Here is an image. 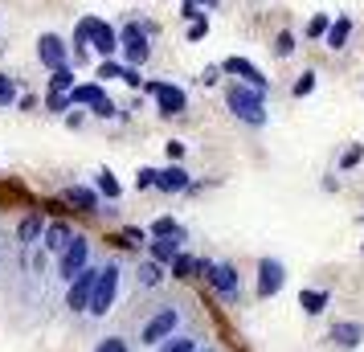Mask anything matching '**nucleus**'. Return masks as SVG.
Listing matches in <instances>:
<instances>
[{"instance_id": "f704fd0d", "label": "nucleus", "mask_w": 364, "mask_h": 352, "mask_svg": "<svg viewBox=\"0 0 364 352\" xmlns=\"http://www.w3.org/2000/svg\"><path fill=\"white\" fill-rule=\"evenodd\" d=\"M90 111H95L99 119H119V107H115L111 99H107V95H102V99L95 102V107H90Z\"/></svg>"}, {"instance_id": "4be33fe9", "label": "nucleus", "mask_w": 364, "mask_h": 352, "mask_svg": "<svg viewBox=\"0 0 364 352\" xmlns=\"http://www.w3.org/2000/svg\"><path fill=\"white\" fill-rule=\"evenodd\" d=\"M331 303L328 291H299V307L307 311V316H323V307Z\"/></svg>"}, {"instance_id": "412c9836", "label": "nucleus", "mask_w": 364, "mask_h": 352, "mask_svg": "<svg viewBox=\"0 0 364 352\" xmlns=\"http://www.w3.org/2000/svg\"><path fill=\"white\" fill-rule=\"evenodd\" d=\"M37 238H41V213H29V218L21 221V230H17L21 250H29V246H37Z\"/></svg>"}, {"instance_id": "bb28decb", "label": "nucleus", "mask_w": 364, "mask_h": 352, "mask_svg": "<svg viewBox=\"0 0 364 352\" xmlns=\"http://www.w3.org/2000/svg\"><path fill=\"white\" fill-rule=\"evenodd\" d=\"M193 274H197V258L181 250L176 258H172V279H193Z\"/></svg>"}, {"instance_id": "49530a36", "label": "nucleus", "mask_w": 364, "mask_h": 352, "mask_svg": "<svg viewBox=\"0 0 364 352\" xmlns=\"http://www.w3.org/2000/svg\"><path fill=\"white\" fill-rule=\"evenodd\" d=\"M193 4H200V9H217L221 0H193Z\"/></svg>"}, {"instance_id": "473e14b6", "label": "nucleus", "mask_w": 364, "mask_h": 352, "mask_svg": "<svg viewBox=\"0 0 364 352\" xmlns=\"http://www.w3.org/2000/svg\"><path fill=\"white\" fill-rule=\"evenodd\" d=\"M188 41H205V37H209V17H205V13H200L197 21H188Z\"/></svg>"}, {"instance_id": "39448f33", "label": "nucleus", "mask_w": 364, "mask_h": 352, "mask_svg": "<svg viewBox=\"0 0 364 352\" xmlns=\"http://www.w3.org/2000/svg\"><path fill=\"white\" fill-rule=\"evenodd\" d=\"M144 90H148L151 99H156V111L160 115H184L188 111V95H184L181 86H172V82H144Z\"/></svg>"}, {"instance_id": "aec40b11", "label": "nucleus", "mask_w": 364, "mask_h": 352, "mask_svg": "<svg viewBox=\"0 0 364 352\" xmlns=\"http://www.w3.org/2000/svg\"><path fill=\"white\" fill-rule=\"evenodd\" d=\"M99 25H102L99 17H82V21H78V29H74V58H82V53H86V46H90V37H95Z\"/></svg>"}, {"instance_id": "7c9ffc66", "label": "nucleus", "mask_w": 364, "mask_h": 352, "mask_svg": "<svg viewBox=\"0 0 364 352\" xmlns=\"http://www.w3.org/2000/svg\"><path fill=\"white\" fill-rule=\"evenodd\" d=\"M291 53H295V33L282 29V33L274 37V58H291Z\"/></svg>"}, {"instance_id": "9b49d317", "label": "nucleus", "mask_w": 364, "mask_h": 352, "mask_svg": "<svg viewBox=\"0 0 364 352\" xmlns=\"http://www.w3.org/2000/svg\"><path fill=\"white\" fill-rule=\"evenodd\" d=\"M282 283H287V267H282L279 258H262V262H258V299L279 295Z\"/></svg>"}, {"instance_id": "cd10ccee", "label": "nucleus", "mask_w": 364, "mask_h": 352, "mask_svg": "<svg viewBox=\"0 0 364 352\" xmlns=\"http://www.w3.org/2000/svg\"><path fill=\"white\" fill-rule=\"evenodd\" d=\"M193 348H197V336H168L160 344V352H193Z\"/></svg>"}, {"instance_id": "37998d69", "label": "nucleus", "mask_w": 364, "mask_h": 352, "mask_svg": "<svg viewBox=\"0 0 364 352\" xmlns=\"http://www.w3.org/2000/svg\"><path fill=\"white\" fill-rule=\"evenodd\" d=\"M164 151H168V160L176 164V160L184 156V144H181V139H168V144H164Z\"/></svg>"}, {"instance_id": "4c0bfd02", "label": "nucleus", "mask_w": 364, "mask_h": 352, "mask_svg": "<svg viewBox=\"0 0 364 352\" xmlns=\"http://www.w3.org/2000/svg\"><path fill=\"white\" fill-rule=\"evenodd\" d=\"M360 156H364V144H352V148L344 151V160H340V168H356V164H360Z\"/></svg>"}, {"instance_id": "6ab92c4d", "label": "nucleus", "mask_w": 364, "mask_h": 352, "mask_svg": "<svg viewBox=\"0 0 364 352\" xmlns=\"http://www.w3.org/2000/svg\"><path fill=\"white\" fill-rule=\"evenodd\" d=\"M90 46H95L102 58H115V53H119V33L107 25V21H102L99 29H95V37H90Z\"/></svg>"}, {"instance_id": "ddd939ff", "label": "nucleus", "mask_w": 364, "mask_h": 352, "mask_svg": "<svg viewBox=\"0 0 364 352\" xmlns=\"http://www.w3.org/2000/svg\"><path fill=\"white\" fill-rule=\"evenodd\" d=\"M331 344H340V348H356L364 340V324H356V319H336L331 324V332H328Z\"/></svg>"}, {"instance_id": "de8ad7c7", "label": "nucleus", "mask_w": 364, "mask_h": 352, "mask_svg": "<svg viewBox=\"0 0 364 352\" xmlns=\"http://www.w3.org/2000/svg\"><path fill=\"white\" fill-rule=\"evenodd\" d=\"M193 352H213V348H193Z\"/></svg>"}, {"instance_id": "f03ea898", "label": "nucleus", "mask_w": 364, "mask_h": 352, "mask_svg": "<svg viewBox=\"0 0 364 352\" xmlns=\"http://www.w3.org/2000/svg\"><path fill=\"white\" fill-rule=\"evenodd\" d=\"M156 33V25H139V21H127L119 29V50H123V66H144L148 62V37Z\"/></svg>"}, {"instance_id": "c756f323", "label": "nucleus", "mask_w": 364, "mask_h": 352, "mask_svg": "<svg viewBox=\"0 0 364 352\" xmlns=\"http://www.w3.org/2000/svg\"><path fill=\"white\" fill-rule=\"evenodd\" d=\"M119 74H123V62H115V58H102L99 70H95L99 82H111V78H119Z\"/></svg>"}, {"instance_id": "393cba45", "label": "nucleus", "mask_w": 364, "mask_h": 352, "mask_svg": "<svg viewBox=\"0 0 364 352\" xmlns=\"http://www.w3.org/2000/svg\"><path fill=\"white\" fill-rule=\"evenodd\" d=\"M148 234L151 238H184V230H181V221H176V218H156Z\"/></svg>"}, {"instance_id": "7ed1b4c3", "label": "nucleus", "mask_w": 364, "mask_h": 352, "mask_svg": "<svg viewBox=\"0 0 364 352\" xmlns=\"http://www.w3.org/2000/svg\"><path fill=\"white\" fill-rule=\"evenodd\" d=\"M115 295H119V267H115V262H107V267H99V279H95V291H90L86 311H90L95 319H102L107 311H111Z\"/></svg>"}, {"instance_id": "e433bc0d", "label": "nucleus", "mask_w": 364, "mask_h": 352, "mask_svg": "<svg viewBox=\"0 0 364 352\" xmlns=\"http://www.w3.org/2000/svg\"><path fill=\"white\" fill-rule=\"evenodd\" d=\"M95 352H127V340H123V336H107Z\"/></svg>"}, {"instance_id": "b1692460", "label": "nucleus", "mask_w": 364, "mask_h": 352, "mask_svg": "<svg viewBox=\"0 0 364 352\" xmlns=\"http://www.w3.org/2000/svg\"><path fill=\"white\" fill-rule=\"evenodd\" d=\"M95 188H99L102 197H107V201H119V193H123V188H119V181H115V172H111V168H102L99 176H95Z\"/></svg>"}, {"instance_id": "f257e3e1", "label": "nucleus", "mask_w": 364, "mask_h": 352, "mask_svg": "<svg viewBox=\"0 0 364 352\" xmlns=\"http://www.w3.org/2000/svg\"><path fill=\"white\" fill-rule=\"evenodd\" d=\"M225 107H230L242 123H250V127H262V123H266L262 95H258L254 86H246V82H230V86H225Z\"/></svg>"}, {"instance_id": "c85d7f7f", "label": "nucleus", "mask_w": 364, "mask_h": 352, "mask_svg": "<svg viewBox=\"0 0 364 352\" xmlns=\"http://www.w3.org/2000/svg\"><path fill=\"white\" fill-rule=\"evenodd\" d=\"M13 102H17V78L0 74V107H13Z\"/></svg>"}, {"instance_id": "72a5a7b5", "label": "nucleus", "mask_w": 364, "mask_h": 352, "mask_svg": "<svg viewBox=\"0 0 364 352\" xmlns=\"http://www.w3.org/2000/svg\"><path fill=\"white\" fill-rule=\"evenodd\" d=\"M328 25H331L328 13H315V17L307 21V37H323V33H328Z\"/></svg>"}, {"instance_id": "423d86ee", "label": "nucleus", "mask_w": 364, "mask_h": 352, "mask_svg": "<svg viewBox=\"0 0 364 352\" xmlns=\"http://www.w3.org/2000/svg\"><path fill=\"white\" fill-rule=\"evenodd\" d=\"M86 262H90V242H86L82 234H74V238H70V246L58 254V279H62V283H70V279H74Z\"/></svg>"}, {"instance_id": "0eeeda50", "label": "nucleus", "mask_w": 364, "mask_h": 352, "mask_svg": "<svg viewBox=\"0 0 364 352\" xmlns=\"http://www.w3.org/2000/svg\"><path fill=\"white\" fill-rule=\"evenodd\" d=\"M221 74H230L233 82H246V86H254V90H258V95H266V90H270V82H266V74L258 66H254V62H250V58H237V53H233V58H225V62H221Z\"/></svg>"}, {"instance_id": "c03bdc74", "label": "nucleus", "mask_w": 364, "mask_h": 352, "mask_svg": "<svg viewBox=\"0 0 364 352\" xmlns=\"http://www.w3.org/2000/svg\"><path fill=\"white\" fill-rule=\"evenodd\" d=\"M217 78H221V70H217V66H205V70H200V78H197V82H200V86H213Z\"/></svg>"}, {"instance_id": "a18cd8bd", "label": "nucleus", "mask_w": 364, "mask_h": 352, "mask_svg": "<svg viewBox=\"0 0 364 352\" xmlns=\"http://www.w3.org/2000/svg\"><path fill=\"white\" fill-rule=\"evenodd\" d=\"M66 127H82V111H66Z\"/></svg>"}, {"instance_id": "6e6552de", "label": "nucleus", "mask_w": 364, "mask_h": 352, "mask_svg": "<svg viewBox=\"0 0 364 352\" xmlns=\"http://www.w3.org/2000/svg\"><path fill=\"white\" fill-rule=\"evenodd\" d=\"M95 279H99V267H82L66 283V307H70V311H86L90 291H95Z\"/></svg>"}, {"instance_id": "58836bf2", "label": "nucleus", "mask_w": 364, "mask_h": 352, "mask_svg": "<svg viewBox=\"0 0 364 352\" xmlns=\"http://www.w3.org/2000/svg\"><path fill=\"white\" fill-rule=\"evenodd\" d=\"M151 185H156V168H139V172H135V188L144 193V188H151Z\"/></svg>"}, {"instance_id": "9d476101", "label": "nucleus", "mask_w": 364, "mask_h": 352, "mask_svg": "<svg viewBox=\"0 0 364 352\" xmlns=\"http://www.w3.org/2000/svg\"><path fill=\"white\" fill-rule=\"evenodd\" d=\"M209 283H213V291H217L225 303H237V295H242L237 267H230V262H213V270H209Z\"/></svg>"}, {"instance_id": "a19ab883", "label": "nucleus", "mask_w": 364, "mask_h": 352, "mask_svg": "<svg viewBox=\"0 0 364 352\" xmlns=\"http://www.w3.org/2000/svg\"><path fill=\"white\" fill-rule=\"evenodd\" d=\"M119 82H127V86H144V78H139V66H123Z\"/></svg>"}, {"instance_id": "2eb2a0df", "label": "nucleus", "mask_w": 364, "mask_h": 352, "mask_svg": "<svg viewBox=\"0 0 364 352\" xmlns=\"http://www.w3.org/2000/svg\"><path fill=\"white\" fill-rule=\"evenodd\" d=\"M348 37H352V17H344V13H340V17L328 25V33H323V46H328V50H344Z\"/></svg>"}, {"instance_id": "a878e982", "label": "nucleus", "mask_w": 364, "mask_h": 352, "mask_svg": "<svg viewBox=\"0 0 364 352\" xmlns=\"http://www.w3.org/2000/svg\"><path fill=\"white\" fill-rule=\"evenodd\" d=\"M160 279H164L160 262H139V270H135V283L139 287H160Z\"/></svg>"}, {"instance_id": "1a4fd4ad", "label": "nucleus", "mask_w": 364, "mask_h": 352, "mask_svg": "<svg viewBox=\"0 0 364 352\" xmlns=\"http://www.w3.org/2000/svg\"><path fill=\"white\" fill-rule=\"evenodd\" d=\"M37 62H41L46 70L70 66V46L58 33H41V37H37Z\"/></svg>"}, {"instance_id": "c9c22d12", "label": "nucleus", "mask_w": 364, "mask_h": 352, "mask_svg": "<svg viewBox=\"0 0 364 352\" xmlns=\"http://www.w3.org/2000/svg\"><path fill=\"white\" fill-rule=\"evenodd\" d=\"M46 107H50L53 115H66V111H70V95H50V99H46Z\"/></svg>"}, {"instance_id": "20e7f679", "label": "nucleus", "mask_w": 364, "mask_h": 352, "mask_svg": "<svg viewBox=\"0 0 364 352\" xmlns=\"http://www.w3.org/2000/svg\"><path fill=\"white\" fill-rule=\"evenodd\" d=\"M176 328H181V307H176V303H168V307H160V311L144 324L139 344H164L168 336H176Z\"/></svg>"}, {"instance_id": "a211bd4d", "label": "nucleus", "mask_w": 364, "mask_h": 352, "mask_svg": "<svg viewBox=\"0 0 364 352\" xmlns=\"http://www.w3.org/2000/svg\"><path fill=\"white\" fill-rule=\"evenodd\" d=\"M107 90L102 82H82V86H70V107H95Z\"/></svg>"}, {"instance_id": "2f4dec72", "label": "nucleus", "mask_w": 364, "mask_h": 352, "mask_svg": "<svg viewBox=\"0 0 364 352\" xmlns=\"http://www.w3.org/2000/svg\"><path fill=\"white\" fill-rule=\"evenodd\" d=\"M311 90H315V70H303V74L295 78V86H291V95L303 99V95H311Z\"/></svg>"}, {"instance_id": "4468645a", "label": "nucleus", "mask_w": 364, "mask_h": 352, "mask_svg": "<svg viewBox=\"0 0 364 352\" xmlns=\"http://www.w3.org/2000/svg\"><path fill=\"white\" fill-rule=\"evenodd\" d=\"M70 238H74V230H70L66 221H50V225L41 230V250L46 254H62L70 246Z\"/></svg>"}, {"instance_id": "f8f14e48", "label": "nucleus", "mask_w": 364, "mask_h": 352, "mask_svg": "<svg viewBox=\"0 0 364 352\" xmlns=\"http://www.w3.org/2000/svg\"><path fill=\"white\" fill-rule=\"evenodd\" d=\"M188 172H184L181 164H168V168H156V185L151 188H160V193H188Z\"/></svg>"}, {"instance_id": "5701e85b", "label": "nucleus", "mask_w": 364, "mask_h": 352, "mask_svg": "<svg viewBox=\"0 0 364 352\" xmlns=\"http://www.w3.org/2000/svg\"><path fill=\"white\" fill-rule=\"evenodd\" d=\"M70 86H74V70L70 66L50 70V95H70Z\"/></svg>"}, {"instance_id": "79ce46f5", "label": "nucleus", "mask_w": 364, "mask_h": 352, "mask_svg": "<svg viewBox=\"0 0 364 352\" xmlns=\"http://www.w3.org/2000/svg\"><path fill=\"white\" fill-rule=\"evenodd\" d=\"M200 13H205V9H200V4H193V0H184V4H181V17L184 21H197Z\"/></svg>"}, {"instance_id": "ea45409f", "label": "nucleus", "mask_w": 364, "mask_h": 352, "mask_svg": "<svg viewBox=\"0 0 364 352\" xmlns=\"http://www.w3.org/2000/svg\"><path fill=\"white\" fill-rule=\"evenodd\" d=\"M123 238H127V246H144V242H148V230H135V225H127V230H123Z\"/></svg>"}, {"instance_id": "f3484780", "label": "nucleus", "mask_w": 364, "mask_h": 352, "mask_svg": "<svg viewBox=\"0 0 364 352\" xmlns=\"http://www.w3.org/2000/svg\"><path fill=\"white\" fill-rule=\"evenodd\" d=\"M148 246H151V262L172 267V258L181 254V238H156V242H148Z\"/></svg>"}, {"instance_id": "dca6fc26", "label": "nucleus", "mask_w": 364, "mask_h": 352, "mask_svg": "<svg viewBox=\"0 0 364 352\" xmlns=\"http://www.w3.org/2000/svg\"><path fill=\"white\" fill-rule=\"evenodd\" d=\"M70 205H78L82 213H99V193L95 188H82V185H70L66 193H62Z\"/></svg>"}]
</instances>
